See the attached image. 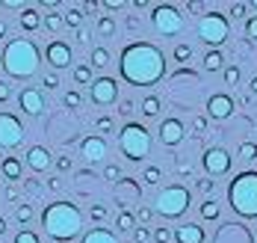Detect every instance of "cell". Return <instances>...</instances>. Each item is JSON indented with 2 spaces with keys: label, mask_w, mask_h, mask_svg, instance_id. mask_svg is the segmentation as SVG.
I'll use <instances>...</instances> for the list:
<instances>
[{
  "label": "cell",
  "mask_w": 257,
  "mask_h": 243,
  "mask_svg": "<svg viewBox=\"0 0 257 243\" xmlns=\"http://www.w3.org/2000/svg\"><path fill=\"white\" fill-rule=\"evenodd\" d=\"M118 74L133 86H157L166 77V56L151 42H130L118 56Z\"/></svg>",
  "instance_id": "6da1fadb"
},
{
  "label": "cell",
  "mask_w": 257,
  "mask_h": 243,
  "mask_svg": "<svg viewBox=\"0 0 257 243\" xmlns=\"http://www.w3.org/2000/svg\"><path fill=\"white\" fill-rule=\"evenodd\" d=\"M42 228L48 231L51 240H59V243H68L80 237L83 231V214L74 202L68 199H59V202H51L45 211H42Z\"/></svg>",
  "instance_id": "7a4b0ae2"
},
{
  "label": "cell",
  "mask_w": 257,
  "mask_h": 243,
  "mask_svg": "<svg viewBox=\"0 0 257 243\" xmlns=\"http://www.w3.org/2000/svg\"><path fill=\"white\" fill-rule=\"evenodd\" d=\"M39 62H42V54L33 39H12L3 48V71L15 80L33 77L39 71Z\"/></svg>",
  "instance_id": "3957f363"
},
{
  "label": "cell",
  "mask_w": 257,
  "mask_h": 243,
  "mask_svg": "<svg viewBox=\"0 0 257 243\" xmlns=\"http://www.w3.org/2000/svg\"><path fill=\"white\" fill-rule=\"evenodd\" d=\"M228 202L239 216L251 219L257 216V172L245 169L239 175H233V181L228 184Z\"/></svg>",
  "instance_id": "277c9868"
},
{
  "label": "cell",
  "mask_w": 257,
  "mask_h": 243,
  "mask_svg": "<svg viewBox=\"0 0 257 243\" xmlns=\"http://www.w3.org/2000/svg\"><path fill=\"white\" fill-rule=\"evenodd\" d=\"M118 145H121V154L127 160L142 163L151 154V131L142 122H127L118 134Z\"/></svg>",
  "instance_id": "5b68a950"
},
{
  "label": "cell",
  "mask_w": 257,
  "mask_h": 243,
  "mask_svg": "<svg viewBox=\"0 0 257 243\" xmlns=\"http://www.w3.org/2000/svg\"><path fill=\"white\" fill-rule=\"evenodd\" d=\"M192 205V193L186 184H169L166 190H160L154 199V214L166 216V219H178L189 211Z\"/></svg>",
  "instance_id": "8992f818"
},
{
  "label": "cell",
  "mask_w": 257,
  "mask_h": 243,
  "mask_svg": "<svg viewBox=\"0 0 257 243\" xmlns=\"http://www.w3.org/2000/svg\"><path fill=\"white\" fill-rule=\"evenodd\" d=\"M228 36H231V24H228V18H225L222 12L210 9V12L201 15V21H198V39H201L204 45L219 48V45L228 42Z\"/></svg>",
  "instance_id": "52a82bcc"
},
{
  "label": "cell",
  "mask_w": 257,
  "mask_h": 243,
  "mask_svg": "<svg viewBox=\"0 0 257 243\" xmlns=\"http://www.w3.org/2000/svg\"><path fill=\"white\" fill-rule=\"evenodd\" d=\"M151 24H154L157 33H163V36H178L183 33V15H180L178 6H172V3H160L151 9Z\"/></svg>",
  "instance_id": "ba28073f"
},
{
  "label": "cell",
  "mask_w": 257,
  "mask_h": 243,
  "mask_svg": "<svg viewBox=\"0 0 257 243\" xmlns=\"http://www.w3.org/2000/svg\"><path fill=\"white\" fill-rule=\"evenodd\" d=\"M89 95L98 107H109L118 101V80L115 77H92L89 83Z\"/></svg>",
  "instance_id": "9c48e42d"
},
{
  "label": "cell",
  "mask_w": 257,
  "mask_h": 243,
  "mask_svg": "<svg viewBox=\"0 0 257 243\" xmlns=\"http://www.w3.org/2000/svg\"><path fill=\"white\" fill-rule=\"evenodd\" d=\"M24 142V125L12 113H0V148H18Z\"/></svg>",
  "instance_id": "30bf717a"
},
{
  "label": "cell",
  "mask_w": 257,
  "mask_h": 243,
  "mask_svg": "<svg viewBox=\"0 0 257 243\" xmlns=\"http://www.w3.org/2000/svg\"><path fill=\"white\" fill-rule=\"evenodd\" d=\"M201 163H204L207 175H216V178H219V175H228V172H231L233 157L225 151V148H207Z\"/></svg>",
  "instance_id": "8fae6325"
},
{
  "label": "cell",
  "mask_w": 257,
  "mask_h": 243,
  "mask_svg": "<svg viewBox=\"0 0 257 243\" xmlns=\"http://www.w3.org/2000/svg\"><path fill=\"white\" fill-rule=\"evenodd\" d=\"M183 139H186V128H183L180 119H163V122H160V142H163L166 148H175Z\"/></svg>",
  "instance_id": "7c38bea8"
},
{
  "label": "cell",
  "mask_w": 257,
  "mask_h": 243,
  "mask_svg": "<svg viewBox=\"0 0 257 243\" xmlns=\"http://www.w3.org/2000/svg\"><path fill=\"white\" fill-rule=\"evenodd\" d=\"M18 104H21L27 116H42L45 113V95L39 89H33V86H24L21 95H18Z\"/></svg>",
  "instance_id": "4fadbf2b"
},
{
  "label": "cell",
  "mask_w": 257,
  "mask_h": 243,
  "mask_svg": "<svg viewBox=\"0 0 257 243\" xmlns=\"http://www.w3.org/2000/svg\"><path fill=\"white\" fill-rule=\"evenodd\" d=\"M231 113H233V98L231 95H222V92H219V95H210V98H207V116H210V119L225 122Z\"/></svg>",
  "instance_id": "5bb4252c"
},
{
  "label": "cell",
  "mask_w": 257,
  "mask_h": 243,
  "mask_svg": "<svg viewBox=\"0 0 257 243\" xmlns=\"http://www.w3.org/2000/svg\"><path fill=\"white\" fill-rule=\"evenodd\" d=\"M80 154H83V160L86 163H101L106 157V142H103V136H86L83 142H80Z\"/></svg>",
  "instance_id": "9a60e30c"
},
{
  "label": "cell",
  "mask_w": 257,
  "mask_h": 243,
  "mask_svg": "<svg viewBox=\"0 0 257 243\" xmlns=\"http://www.w3.org/2000/svg\"><path fill=\"white\" fill-rule=\"evenodd\" d=\"M45 56H48V62L53 68H68L71 65V48L65 42H59V39H53L51 45L45 48Z\"/></svg>",
  "instance_id": "2e32d148"
},
{
  "label": "cell",
  "mask_w": 257,
  "mask_h": 243,
  "mask_svg": "<svg viewBox=\"0 0 257 243\" xmlns=\"http://www.w3.org/2000/svg\"><path fill=\"white\" fill-rule=\"evenodd\" d=\"M172 240L178 243H204V228L198 222H183L172 231Z\"/></svg>",
  "instance_id": "e0dca14e"
},
{
  "label": "cell",
  "mask_w": 257,
  "mask_h": 243,
  "mask_svg": "<svg viewBox=\"0 0 257 243\" xmlns=\"http://www.w3.org/2000/svg\"><path fill=\"white\" fill-rule=\"evenodd\" d=\"M51 151L45 148V145H33L30 151H27V166L33 169V172H48L51 169Z\"/></svg>",
  "instance_id": "ac0fdd59"
},
{
  "label": "cell",
  "mask_w": 257,
  "mask_h": 243,
  "mask_svg": "<svg viewBox=\"0 0 257 243\" xmlns=\"http://www.w3.org/2000/svg\"><path fill=\"white\" fill-rule=\"evenodd\" d=\"M83 243H118L115 231H106V228H92L83 234Z\"/></svg>",
  "instance_id": "d6986e66"
},
{
  "label": "cell",
  "mask_w": 257,
  "mask_h": 243,
  "mask_svg": "<svg viewBox=\"0 0 257 243\" xmlns=\"http://www.w3.org/2000/svg\"><path fill=\"white\" fill-rule=\"evenodd\" d=\"M18 24L27 30V33H33V30H39L42 27V15L33 9V6H27L24 12H21V18H18Z\"/></svg>",
  "instance_id": "ffe728a7"
},
{
  "label": "cell",
  "mask_w": 257,
  "mask_h": 243,
  "mask_svg": "<svg viewBox=\"0 0 257 243\" xmlns=\"http://www.w3.org/2000/svg\"><path fill=\"white\" fill-rule=\"evenodd\" d=\"M0 169H3V175H6L9 181H18V178H21V172H24V166H21L18 157H3Z\"/></svg>",
  "instance_id": "44dd1931"
},
{
  "label": "cell",
  "mask_w": 257,
  "mask_h": 243,
  "mask_svg": "<svg viewBox=\"0 0 257 243\" xmlns=\"http://www.w3.org/2000/svg\"><path fill=\"white\" fill-rule=\"evenodd\" d=\"M222 65H225V56L219 54V51H210L204 56V71H219Z\"/></svg>",
  "instance_id": "7402d4cb"
},
{
  "label": "cell",
  "mask_w": 257,
  "mask_h": 243,
  "mask_svg": "<svg viewBox=\"0 0 257 243\" xmlns=\"http://www.w3.org/2000/svg\"><path fill=\"white\" fill-rule=\"evenodd\" d=\"M133 225H136V216L130 214V211H121V214L115 216V228L118 231H133Z\"/></svg>",
  "instance_id": "603a6c76"
},
{
  "label": "cell",
  "mask_w": 257,
  "mask_h": 243,
  "mask_svg": "<svg viewBox=\"0 0 257 243\" xmlns=\"http://www.w3.org/2000/svg\"><path fill=\"white\" fill-rule=\"evenodd\" d=\"M198 211H201L204 219H219V202H216V199H204Z\"/></svg>",
  "instance_id": "cb8c5ba5"
},
{
  "label": "cell",
  "mask_w": 257,
  "mask_h": 243,
  "mask_svg": "<svg viewBox=\"0 0 257 243\" xmlns=\"http://www.w3.org/2000/svg\"><path fill=\"white\" fill-rule=\"evenodd\" d=\"M62 24H68V27H80V24H83V9H80V6H71V9L62 15Z\"/></svg>",
  "instance_id": "d4e9b609"
},
{
  "label": "cell",
  "mask_w": 257,
  "mask_h": 243,
  "mask_svg": "<svg viewBox=\"0 0 257 243\" xmlns=\"http://www.w3.org/2000/svg\"><path fill=\"white\" fill-rule=\"evenodd\" d=\"M236 154H239V160H257V142H239Z\"/></svg>",
  "instance_id": "484cf974"
},
{
  "label": "cell",
  "mask_w": 257,
  "mask_h": 243,
  "mask_svg": "<svg viewBox=\"0 0 257 243\" xmlns=\"http://www.w3.org/2000/svg\"><path fill=\"white\" fill-rule=\"evenodd\" d=\"M74 83L77 86H89L92 83V65H77L74 68Z\"/></svg>",
  "instance_id": "4316f807"
},
{
  "label": "cell",
  "mask_w": 257,
  "mask_h": 243,
  "mask_svg": "<svg viewBox=\"0 0 257 243\" xmlns=\"http://www.w3.org/2000/svg\"><path fill=\"white\" fill-rule=\"evenodd\" d=\"M98 33L101 36H112L115 33V21L109 15H98Z\"/></svg>",
  "instance_id": "83f0119b"
},
{
  "label": "cell",
  "mask_w": 257,
  "mask_h": 243,
  "mask_svg": "<svg viewBox=\"0 0 257 243\" xmlns=\"http://www.w3.org/2000/svg\"><path fill=\"white\" fill-rule=\"evenodd\" d=\"M142 113H145V116H157V113H160V98H157V95H148V98H145V101H142Z\"/></svg>",
  "instance_id": "f1b7e54d"
},
{
  "label": "cell",
  "mask_w": 257,
  "mask_h": 243,
  "mask_svg": "<svg viewBox=\"0 0 257 243\" xmlns=\"http://www.w3.org/2000/svg\"><path fill=\"white\" fill-rule=\"evenodd\" d=\"M42 24H45V27L51 30V33H56V30H62V27H65V24H62V15H56V12L45 15V18H42Z\"/></svg>",
  "instance_id": "f546056e"
},
{
  "label": "cell",
  "mask_w": 257,
  "mask_h": 243,
  "mask_svg": "<svg viewBox=\"0 0 257 243\" xmlns=\"http://www.w3.org/2000/svg\"><path fill=\"white\" fill-rule=\"evenodd\" d=\"M160 178H163L160 166H145V175H142V181H145V184H160Z\"/></svg>",
  "instance_id": "4dcf8cb0"
},
{
  "label": "cell",
  "mask_w": 257,
  "mask_h": 243,
  "mask_svg": "<svg viewBox=\"0 0 257 243\" xmlns=\"http://www.w3.org/2000/svg\"><path fill=\"white\" fill-rule=\"evenodd\" d=\"M172 56H175V62H189V59H192V48H189V45H178Z\"/></svg>",
  "instance_id": "1f68e13d"
},
{
  "label": "cell",
  "mask_w": 257,
  "mask_h": 243,
  "mask_svg": "<svg viewBox=\"0 0 257 243\" xmlns=\"http://www.w3.org/2000/svg\"><path fill=\"white\" fill-rule=\"evenodd\" d=\"M106 62H109V54H106L103 48H95V51H92V65H95V68H103Z\"/></svg>",
  "instance_id": "d6a6232c"
},
{
  "label": "cell",
  "mask_w": 257,
  "mask_h": 243,
  "mask_svg": "<svg viewBox=\"0 0 257 243\" xmlns=\"http://www.w3.org/2000/svg\"><path fill=\"white\" fill-rule=\"evenodd\" d=\"M80 104H83V95H80L77 89H68L65 92V107H71V110H77Z\"/></svg>",
  "instance_id": "836d02e7"
},
{
  "label": "cell",
  "mask_w": 257,
  "mask_h": 243,
  "mask_svg": "<svg viewBox=\"0 0 257 243\" xmlns=\"http://www.w3.org/2000/svg\"><path fill=\"white\" fill-rule=\"evenodd\" d=\"M239 83V65H228L225 68V86H236Z\"/></svg>",
  "instance_id": "e575fe53"
},
{
  "label": "cell",
  "mask_w": 257,
  "mask_h": 243,
  "mask_svg": "<svg viewBox=\"0 0 257 243\" xmlns=\"http://www.w3.org/2000/svg\"><path fill=\"white\" fill-rule=\"evenodd\" d=\"M15 219H18V222H30V219H33V208H30V205H18V208H15Z\"/></svg>",
  "instance_id": "d590c367"
},
{
  "label": "cell",
  "mask_w": 257,
  "mask_h": 243,
  "mask_svg": "<svg viewBox=\"0 0 257 243\" xmlns=\"http://www.w3.org/2000/svg\"><path fill=\"white\" fill-rule=\"evenodd\" d=\"M103 178H106V181H112V184H118V178H121V169H118L115 163H109V166L103 169Z\"/></svg>",
  "instance_id": "8d00e7d4"
},
{
  "label": "cell",
  "mask_w": 257,
  "mask_h": 243,
  "mask_svg": "<svg viewBox=\"0 0 257 243\" xmlns=\"http://www.w3.org/2000/svg\"><path fill=\"white\" fill-rule=\"evenodd\" d=\"M15 243H39V234H36V231H30V228H24V231H18V234H15Z\"/></svg>",
  "instance_id": "74e56055"
},
{
  "label": "cell",
  "mask_w": 257,
  "mask_h": 243,
  "mask_svg": "<svg viewBox=\"0 0 257 243\" xmlns=\"http://www.w3.org/2000/svg\"><path fill=\"white\" fill-rule=\"evenodd\" d=\"M151 240V231H148V225H142V228H133V243H148Z\"/></svg>",
  "instance_id": "f35d334b"
},
{
  "label": "cell",
  "mask_w": 257,
  "mask_h": 243,
  "mask_svg": "<svg viewBox=\"0 0 257 243\" xmlns=\"http://www.w3.org/2000/svg\"><path fill=\"white\" fill-rule=\"evenodd\" d=\"M89 216H92L95 222H101L103 216H106V205H92V208H89Z\"/></svg>",
  "instance_id": "ab89813d"
},
{
  "label": "cell",
  "mask_w": 257,
  "mask_h": 243,
  "mask_svg": "<svg viewBox=\"0 0 257 243\" xmlns=\"http://www.w3.org/2000/svg\"><path fill=\"white\" fill-rule=\"evenodd\" d=\"M192 131H195V136H204V131H207V119L195 116V119H192Z\"/></svg>",
  "instance_id": "60d3db41"
},
{
  "label": "cell",
  "mask_w": 257,
  "mask_h": 243,
  "mask_svg": "<svg viewBox=\"0 0 257 243\" xmlns=\"http://www.w3.org/2000/svg\"><path fill=\"white\" fill-rule=\"evenodd\" d=\"M154 240L157 243H172V228H157V231H154Z\"/></svg>",
  "instance_id": "b9f144b4"
},
{
  "label": "cell",
  "mask_w": 257,
  "mask_h": 243,
  "mask_svg": "<svg viewBox=\"0 0 257 243\" xmlns=\"http://www.w3.org/2000/svg\"><path fill=\"white\" fill-rule=\"evenodd\" d=\"M109 131H112V119L109 116H101L98 119V134H109Z\"/></svg>",
  "instance_id": "7bdbcfd3"
},
{
  "label": "cell",
  "mask_w": 257,
  "mask_h": 243,
  "mask_svg": "<svg viewBox=\"0 0 257 243\" xmlns=\"http://www.w3.org/2000/svg\"><path fill=\"white\" fill-rule=\"evenodd\" d=\"M245 12H248V3H233V6H231V15L236 18V21H239Z\"/></svg>",
  "instance_id": "ee69618b"
},
{
  "label": "cell",
  "mask_w": 257,
  "mask_h": 243,
  "mask_svg": "<svg viewBox=\"0 0 257 243\" xmlns=\"http://www.w3.org/2000/svg\"><path fill=\"white\" fill-rule=\"evenodd\" d=\"M9 98H12V89H9V83L0 80V104H6Z\"/></svg>",
  "instance_id": "f6af8a7d"
},
{
  "label": "cell",
  "mask_w": 257,
  "mask_h": 243,
  "mask_svg": "<svg viewBox=\"0 0 257 243\" xmlns=\"http://www.w3.org/2000/svg\"><path fill=\"white\" fill-rule=\"evenodd\" d=\"M42 86H45V89H56V86H59V77H56V74H45V77H42Z\"/></svg>",
  "instance_id": "bcb514c9"
},
{
  "label": "cell",
  "mask_w": 257,
  "mask_h": 243,
  "mask_svg": "<svg viewBox=\"0 0 257 243\" xmlns=\"http://www.w3.org/2000/svg\"><path fill=\"white\" fill-rule=\"evenodd\" d=\"M118 113H121V116H130V113H133V101H130V98H121V101H118Z\"/></svg>",
  "instance_id": "7dc6e473"
},
{
  "label": "cell",
  "mask_w": 257,
  "mask_h": 243,
  "mask_svg": "<svg viewBox=\"0 0 257 243\" xmlns=\"http://www.w3.org/2000/svg\"><path fill=\"white\" fill-rule=\"evenodd\" d=\"M245 33H248V39H257V15L248 18V24H245Z\"/></svg>",
  "instance_id": "c3c4849f"
},
{
  "label": "cell",
  "mask_w": 257,
  "mask_h": 243,
  "mask_svg": "<svg viewBox=\"0 0 257 243\" xmlns=\"http://www.w3.org/2000/svg\"><path fill=\"white\" fill-rule=\"evenodd\" d=\"M71 166H74V163H71V157H56V169H59V172H68Z\"/></svg>",
  "instance_id": "681fc988"
},
{
  "label": "cell",
  "mask_w": 257,
  "mask_h": 243,
  "mask_svg": "<svg viewBox=\"0 0 257 243\" xmlns=\"http://www.w3.org/2000/svg\"><path fill=\"white\" fill-rule=\"evenodd\" d=\"M195 187L201 190V193H213V187H216V184H213V181H210V178H201V181H198V184H195Z\"/></svg>",
  "instance_id": "f907efd6"
},
{
  "label": "cell",
  "mask_w": 257,
  "mask_h": 243,
  "mask_svg": "<svg viewBox=\"0 0 257 243\" xmlns=\"http://www.w3.org/2000/svg\"><path fill=\"white\" fill-rule=\"evenodd\" d=\"M151 216H154V211H151V208H145V205H142V208H139V219H142V222H145V225H148V222H151Z\"/></svg>",
  "instance_id": "816d5d0a"
},
{
  "label": "cell",
  "mask_w": 257,
  "mask_h": 243,
  "mask_svg": "<svg viewBox=\"0 0 257 243\" xmlns=\"http://www.w3.org/2000/svg\"><path fill=\"white\" fill-rule=\"evenodd\" d=\"M77 42L83 45V42H89V30H77Z\"/></svg>",
  "instance_id": "f5cc1de1"
},
{
  "label": "cell",
  "mask_w": 257,
  "mask_h": 243,
  "mask_svg": "<svg viewBox=\"0 0 257 243\" xmlns=\"http://www.w3.org/2000/svg\"><path fill=\"white\" fill-rule=\"evenodd\" d=\"M103 6H106V9H112V12H115V9H121V3H118V0H106Z\"/></svg>",
  "instance_id": "db71d44e"
},
{
  "label": "cell",
  "mask_w": 257,
  "mask_h": 243,
  "mask_svg": "<svg viewBox=\"0 0 257 243\" xmlns=\"http://www.w3.org/2000/svg\"><path fill=\"white\" fill-rule=\"evenodd\" d=\"M186 9H189V12H201V3H192V0H189V3H186Z\"/></svg>",
  "instance_id": "11a10c76"
},
{
  "label": "cell",
  "mask_w": 257,
  "mask_h": 243,
  "mask_svg": "<svg viewBox=\"0 0 257 243\" xmlns=\"http://www.w3.org/2000/svg\"><path fill=\"white\" fill-rule=\"evenodd\" d=\"M3 234H6V219L0 216V237H3Z\"/></svg>",
  "instance_id": "9f6ffc18"
},
{
  "label": "cell",
  "mask_w": 257,
  "mask_h": 243,
  "mask_svg": "<svg viewBox=\"0 0 257 243\" xmlns=\"http://www.w3.org/2000/svg\"><path fill=\"white\" fill-rule=\"evenodd\" d=\"M3 36H6V24H3V21H0V39H3Z\"/></svg>",
  "instance_id": "6f0895ef"
},
{
  "label": "cell",
  "mask_w": 257,
  "mask_h": 243,
  "mask_svg": "<svg viewBox=\"0 0 257 243\" xmlns=\"http://www.w3.org/2000/svg\"><path fill=\"white\" fill-rule=\"evenodd\" d=\"M251 89H254V92H257V77H254V80H251Z\"/></svg>",
  "instance_id": "680465c9"
},
{
  "label": "cell",
  "mask_w": 257,
  "mask_h": 243,
  "mask_svg": "<svg viewBox=\"0 0 257 243\" xmlns=\"http://www.w3.org/2000/svg\"><path fill=\"white\" fill-rule=\"evenodd\" d=\"M251 6H254V9H257V0H251Z\"/></svg>",
  "instance_id": "91938a15"
}]
</instances>
